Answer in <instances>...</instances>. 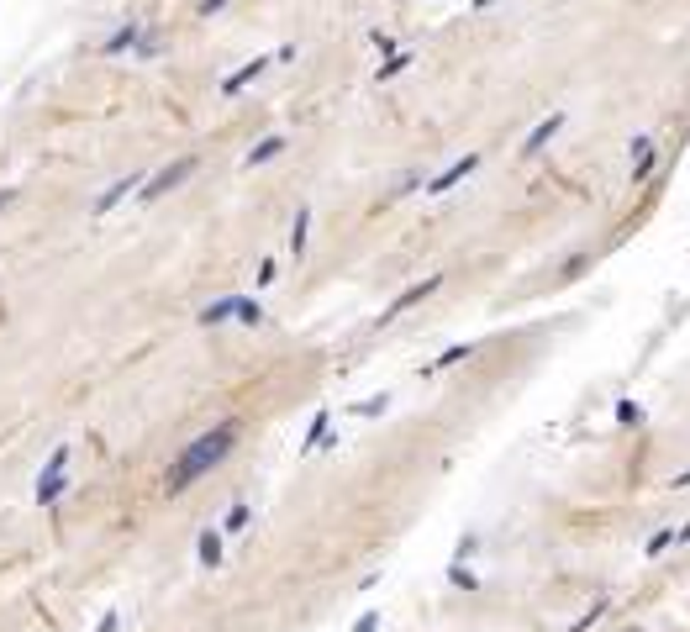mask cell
Wrapping results in <instances>:
<instances>
[{
	"instance_id": "9c48e42d",
	"label": "cell",
	"mask_w": 690,
	"mask_h": 632,
	"mask_svg": "<svg viewBox=\"0 0 690 632\" xmlns=\"http://www.w3.org/2000/svg\"><path fill=\"white\" fill-rule=\"evenodd\" d=\"M327 443H332V417L327 411H317L311 427H306V438H300V453H317V448H327Z\"/></svg>"
},
{
	"instance_id": "603a6c76",
	"label": "cell",
	"mask_w": 690,
	"mask_h": 632,
	"mask_svg": "<svg viewBox=\"0 0 690 632\" xmlns=\"http://www.w3.org/2000/svg\"><path fill=\"white\" fill-rule=\"evenodd\" d=\"M449 580L458 585V590H480V580H475V574L464 570V564H449Z\"/></svg>"
},
{
	"instance_id": "7c38bea8",
	"label": "cell",
	"mask_w": 690,
	"mask_h": 632,
	"mask_svg": "<svg viewBox=\"0 0 690 632\" xmlns=\"http://www.w3.org/2000/svg\"><path fill=\"white\" fill-rule=\"evenodd\" d=\"M306 242H311V206H300L290 222V259H306Z\"/></svg>"
},
{
	"instance_id": "8992f818",
	"label": "cell",
	"mask_w": 690,
	"mask_h": 632,
	"mask_svg": "<svg viewBox=\"0 0 690 632\" xmlns=\"http://www.w3.org/2000/svg\"><path fill=\"white\" fill-rule=\"evenodd\" d=\"M475 169H480V153H464L458 164H449L443 175H432V180H427V195H443V190H453L458 180H469Z\"/></svg>"
},
{
	"instance_id": "e0dca14e",
	"label": "cell",
	"mask_w": 690,
	"mask_h": 632,
	"mask_svg": "<svg viewBox=\"0 0 690 632\" xmlns=\"http://www.w3.org/2000/svg\"><path fill=\"white\" fill-rule=\"evenodd\" d=\"M469 354H475V343H453V348H443L438 359L427 363V374H438V369H449V363H464Z\"/></svg>"
},
{
	"instance_id": "836d02e7",
	"label": "cell",
	"mask_w": 690,
	"mask_h": 632,
	"mask_svg": "<svg viewBox=\"0 0 690 632\" xmlns=\"http://www.w3.org/2000/svg\"><path fill=\"white\" fill-rule=\"evenodd\" d=\"M475 5H480V11H485V5H496V0H475Z\"/></svg>"
},
{
	"instance_id": "1f68e13d",
	"label": "cell",
	"mask_w": 690,
	"mask_h": 632,
	"mask_svg": "<svg viewBox=\"0 0 690 632\" xmlns=\"http://www.w3.org/2000/svg\"><path fill=\"white\" fill-rule=\"evenodd\" d=\"M11 206V184H5V190H0V211Z\"/></svg>"
},
{
	"instance_id": "4dcf8cb0",
	"label": "cell",
	"mask_w": 690,
	"mask_h": 632,
	"mask_svg": "<svg viewBox=\"0 0 690 632\" xmlns=\"http://www.w3.org/2000/svg\"><path fill=\"white\" fill-rule=\"evenodd\" d=\"M675 542H690V522H685V527H680V533H675Z\"/></svg>"
},
{
	"instance_id": "6da1fadb",
	"label": "cell",
	"mask_w": 690,
	"mask_h": 632,
	"mask_svg": "<svg viewBox=\"0 0 690 632\" xmlns=\"http://www.w3.org/2000/svg\"><path fill=\"white\" fill-rule=\"evenodd\" d=\"M238 432H242L238 421H216V427H206V432H201V438H195V443L175 458V469H169V490L180 495V490H190L201 475H211L227 453L238 448Z\"/></svg>"
},
{
	"instance_id": "3957f363",
	"label": "cell",
	"mask_w": 690,
	"mask_h": 632,
	"mask_svg": "<svg viewBox=\"0 0 690 632\" xmlns=\"http://www.w3.org/2000/svg\"><path fill=\"white\" fill-rule=\"evenodd\" d=\"M195 169H201L195 158H175V164H164V169H158L153 180H143V190H137V201H158V195L180 190V184L190 180V175H195Z\"/></svg>"
},
{
	"instance_id": "7a4b0ae2",
	"label": "cell",
	"mask_w": 690,
	"mask_h": 632,
	"mask_svg": "<svg viewBox=\"0 0 690 632\" xmlns=\"http://www.w3.org/2000/svg\"><path fill=\"white\" fill-rule=\"evenodd\" d=\"M63 495H69V448H53V458H48L43 475H37L32 501H37V506H59Z\"/></svg>"
},
{
	"instance_id": "cb8c5ba5",
	"label": "cell",
	"mask_w": 690,
	"mask_h": 632,
	"mask_svg": "<svg viewBox=\"0 0 690 632\" xmlns=\"http://www.w3.org/2000/svg\"><path fill=\"white\" fill-rule=\"evenodd\" d=\"M475 548H480V538H475V533H464V538H458V548H453V564H464V559H475Z\"/></svg>"
},
{
	"instance_id": "f546056e",
	"label": "cell",
	"mask_w": 690,
	"mask_h": 632,
	"mask_svg": "<svg viewBox=\"0 0 690 632\" xmlns=\"http://www.w3.org/2000/svg\"><path fill=\"white\" fill-rule=\"evenodd\" d=\"M222 5H227V0H201V16H216Z\"/></svg>"
},
{
	"instance_id": "9a60e30c",
	"label": "cell",
	"mask_w": 690,
	"mask_h": 632,
	"mask_svg": "<svg viewBox=\"0 0 690 632\" xmlns=\"http://www.w3.org/2000/svg\"><path fill=\"white\" fill-rule=\"evenodd\" d=\"M279 153H285V137L274 132V137H264V143H253V148H248V169H264V164L279 158Z\"/></svg>"
},
{
	"instance_id": "83f0119b",
	"label": "cell",
	"mask_w": 690,
	"mask_h": 632,
	"mask_svg": "<svg viewBox=\"0 0 690 632\" xmlns=\"http://www.w3.org/2000/svg\"><path fill=\"white\" fill-rule=\"evenodd\" d=\"M274 269H279L274 259H264V264H259V290H264V285H269V279H274Z\"/></svg>"
},
{
	"instance_id": "4316f807",
	"label": "cell",
	"mask_w": 690,
	"mask_h": 632,
	"mask_svg": "<svg viewBox=\"0 0 690 632\" xmlns=\"http://www.w3.org/2000/svg\"><path fill=\"white\" fill-rule=\"evenodd\" d=\"M369 42H374V48H380V53H385V59H391V53H401V48H395V37H385V32H374V37H369Z\"/></svg>"
},
{
	"instance_id": "5b68a950",
	"label": "cell",
	"mask_w": 690,
	"mask_h": 632,
	"mask_svg": "<svg viewBox=\"0 0 690 632\" xmlns=\"http://www.w3.org/2000/svg\"><path fill=\"white\" fill-rule=\"evenodd\" d=\"M137 190H143V175H137V169H132V175H121L117 184H106V190L95 195V216H111V211H117L127 195H137Z\"/></svg>"
},
{
	"instance_id": "52a82bcc",
	"label": "cell",
	"mask_w": 690,
	"mask_h": 632,
	"mask_svg": "<svg viewBox=\"0 0 690 632\" xmlns=\"http://www.w3.org/2000/svg\"><path fill=\"white\" fill-rule=\"evenodd\" d=\"M264 69H269V59H264V53H259V59H248L242 69H232V74L222 80V95H242L253 80H259V74H264Z\"/></svg>"
},
{
	"instance_id": "484cf974",
	"label": "cell",
	"mask_w": 690,
	"mask_h": 632,
	"mask_svg": "<svg viewBox=\"0 0 690 632\" xmlns=\"http://www.w3.org/2000/svg\"><path fill=\"white\" fill-rule=\"evenodd\" d=\"M354 632H380V611H364L359 622H354Z\"/></svg>"
},
{
	"instance_id": "8fae6325",
	"label": "cell",
	"mask_w": 690,
	"mask_h": 632,
	"mask_svg": "<svg viewBox=\"0 0 690 632\" xmlns=\"http://www.w3.org/2000/svg\"><path fill=\"white\" fill-rule=\"evenodd\" d=\"M143 37H148V32H143V27H137V22H132V27L111 32V37L100 42V53H127V48H143Z\"/></svg>"
},
{
	"instance_id": "5bb4252c",
	"label": "cell",
	"mask_w": 690,
	"mask_h": 632,
	"mask_svg": "<svg viewBox=\"0 0 690 632\" xmlns=\"http://www.w3.org/2000/svg\"><path fill=\"white\" fill-rule=\"evenodd\" d=\"M222 553H227V548H222V533H216V527H206V533H201V542H195V559H201L206 570H216V564H222Z\"/></svg>"
},
{
	"instance_id": "44dd1931",
	"label": "cell",
	"mask_w": 690,
	"mask_h": 632,
	"mask_svg": "<svg viewBox=\"0 0 690 632\" xmlns=\"http://www.w3.org/2000/svg\"><path fill=\"white\" fill-rule=\"evenodd\" d=\"M401 69H411V53H391V59L380 63V74H374V80H380V85H385V80H395V74H401Z\"/></svg>"
},
{
	"instance_id": "4fadbf2b",
	"label": "cell",
	"mask_w": 690,
	"mask_h": 632,
	"mask_svg": "<svg viewBox=\"0 0 690 632\" xmlns=\"http://www.w3.org/2000/svg\"><path fill=\"white\" fill-rule=\"evenodd\" d=\"M238 316V296H222V301L201 306V327H222V322H232Z\"/></svg>"
},
{
	"instance_id": "2e32d148",
	"label": "cell",
	"mask_w": 690,
	"mask_h": 632,
	"mask_svg": "<svg viewBox=\"0 0 690 632\" xmlns=\"http://www.w3.org/2000/svg\"><path fill=\"white\" fill-rule=\"evenodd\" d=\"M606 611H611V596H596V601L585 606V617H574V622H570V632H591Z\"/></svg>"
},
{
	"instance_id": "ffe728a7",
	"label": "cell",
	"mask_w": 690,
	"mask_h": 632,
	"mask_svg": "<svg viewBox=\"0 0 690 632\" xmlns=\"http://www.w3.org/2000/svg\"><path fill=\"white\" fill-rule=\"evenodd\" d=\"M385 411H391V395H369L354 406V417H385Z\"/></svg>"
},
{
	"instance_id": "ba28073f",
	"label": "cell",
	"mask_w": 690,
	"mask_h": 632,
	"mask_svg": "<svg viewBox=\"0 0 690 632\" xmlns=\"http://www.w3.org/2000/svg\"><path fill=\"white\" fill-rule=\"evenodd\" d=\"M559 127H564V111H553L548 121H538V127L527 132V143H522V153H527V158H533V153H543L548 143H553V137H559Z\"/></svg>"
},
{
	"instance_id": "f1b7e54d",
	"label": "cell",
	"mask_w": 690,
	"mask_h": 632,
	"mask_svg": "<svg viewBox=\"0 0 690 632\" xmlns=\"http://www.w3.org/2000/svg\"><path fill=\"white\" fill-rule=\"evenodd\" d=\"M121 627V617H117V611H106V617H100V627H95V632H117Z\"/></svg>"
},
{
	"instance_id": "d4e9b609",
	"label": "cell",
	"mask_w": 690,
	"mask_h": 632,
	"mask_svg": "<svg viewBox=\"0 0 690 632\" xmlns=\"http://www.w3.org/2000/svg\"><path fill=\"white\" fill-rule=\"evenodd\" d=\"M643 548H648V553H664V548H675V533H664V527H659V533L643 542Z\"/></svg>"
},
{
	"instance_id": "277c9868",
	"label": "cell",
	"mask_w": 690,
	"mask_h": 632,
	"mask_svg": "<svg viewBox=\"0 0 690 632\" xmlns=\"http://www.w3.org/2000/svg\"><path fill=\"white\" fill-rule=\"evenodd\" d=\"M438 290H443V274H427V279H417L411 290H401V296H395V301L385 306V311H380V322H395L401 311H411V306H421L427 296H438Z\"/></svg>"
},
{
	"instance_id": "d6a6232c",
	"label": "cell",
	"mask_w": 690,
	"mask_h": 632,
	"mask_svg": "<svg viewBox=\"0 0 690 632\" xmlns=\"http://www.w3.org/2000/svg\"><path fill=\"white\" fill-rule=\"evenodd\" d=\"M675 485H690V469H685V475H675Z\"/></svg>"
},
{
	"instance_id": "7402d4cb",
	"label": "cell",
	"mask_w": 690,
	"mask_h": 632,
	"mask_svg": "<svg viewBox=\"0 0 690 632\" xmlns=\"http://www.w3.org/2000/svg\"><path fill=\"white\" fill-rule=\"evenodd\" d=\"M248 522H253V506H232V512H227V533H242V527H248Z\"/></svg>"
},
{
	"instance_id": "ac0fdd59",
	"label": "cell",
	"mask_w": 690,
	"mask_h": 632,
	"mask_svg": "<svg viewBox=\"0 0 690 632\" xmlns=\"http://www.w3.org/2000/svg\"><path fill=\"white\" fill-rule=\"evenodd\" d=\"M617 421H622V427H628V432H638V427H643V406H638V401H628V395H622V401H617Z\"/></svg>"
},
{
	"instance_id": "30bf717a",
	"label": "cell",
	"mask_w": 690,
	"mask_h": 632,
	"mask_svg": "<svg viewBox=\"0 0 690 632\" xmlns=\"http://www.w3.org/2000/svg\"><path fill=\"white\" fill-rule=\"evenodd\" d=\"M632 158H638V164H632V180L643 184L654 169H659V158H654V137H638V143H632Z\"/></svg>"
},
{
	"instance_id": "d6986e66",
	"label": "cell",
	"mask_w": 690,
	"mask_h": 632,
	"mask_svg": "<svg viewBox=\"0 0 690 632\" xmlns=\"http://www.w3.org/2000/svg\"><path fill=\"white\" fill-rule=\"evenodd\" d=\"M238 322L242 327H259L264 322V306L253 301V296H238Z\"/></svg>"
}]
</instances>
